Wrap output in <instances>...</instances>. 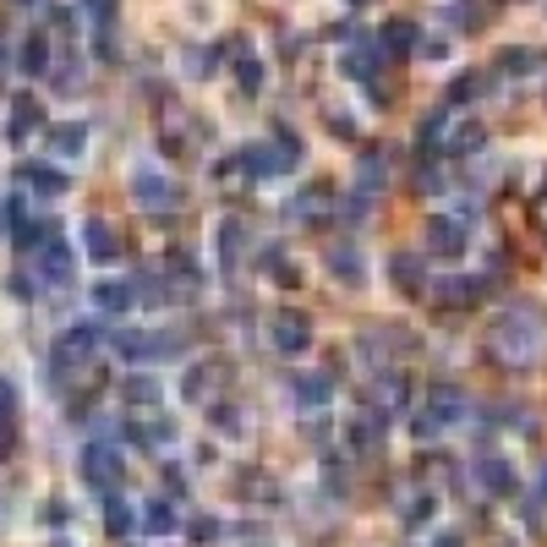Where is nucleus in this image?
<instances>
[{"label":"nucleus","mask_w":547,"mask_h":547,"mask_svg":"<svg viewBox=\"0 0 547 547\" xmlns=\"http://www.w3.org/2000/svg\"><path fill=\"white\" fill-rule=\"evenodd\" d=\"M487 351L504 367H537L547 351V318L531 301H515L509 312H498L493 329H487Z\"/></svg>","instance_id":"nucleus-1"},{"label":"nucleus","mask_w":547,"mask_h":547,"mask_svg":"<svg viewBox=\"0 0 547 547\" xmlns=\"http://www.w3.org/2000/svg\"><path fill=\"white\" fill-rule=\"evenodd\" d=\"M247 176H290V170L301 165V143L290 132H279L269 137V143H258V148H247Z\"/></svg>","instance_id":"nucleus-2"},{"label":"nucleus","mask_w":547,"mask_h":547,"mask_svg":"<svg viewBox=\"0 0 547 547\" xmlns=\"http://www.w3.org/2000/svg\"><path fill=\"white\" fill-rule=\"evenodd\" d=\"M181 334H143V329H126L115 334V351L126 356V362H165V356H181Z\"/></svg>","instance_id":"nucleus-3"},{"label":"nucleus","mask_w":547,"mask_h":547,"mask_svg":"<svg viewBox=\"0 0 547 547\" xmlns=\"http://www.w3.org/2000/svg\"><path fill=\"white\" fill-rule=\"evenodd\" d=\"M465 247H471V225H465V219H455V214L427 219V252H433V258L455 263V258H465Z\"/></svg>","instance_id":"nucleus-4"},{"label":"nucleus","mask_w":547,"mask_h":547,"mask_svg":"<svg viewBox=\"0 0 547 547\" xmlns=\"http://www.w3.org/2000/svg\"><path fill=\"white\" fill-rule=\"evenodd\" d=\"M132 203L148 208V214H165V208L181 203V186L165 176V170H137L132 176Z\"/></svg>","instance_id":"nucleus-5"},{"label":"nucleus","mask_w":547,"mask_h":547,"mask_svg":"<svg viewBox=\"0 0 547 547\" xmlns=\"http://www.w3.org/2000/svg\"><path fill=\"white\" fill-rule=\"evenodd\" d=\"M121 476H126V465H121V449H115V444H88L83 449V482L88 487L115 493V487H121Z\"/></svg>","instance_id":"nucleus-6"},{"label":"nucleus","mask_w":547,"mask_h":547,"mask_svg":"<svg viewBox=\"0 0 547 547\" xmlns=\"http://www.w3.org/2000/svg\"><path fill=\"white\" fill-rule=\"evenodd\" d=\"M269 340H274V351H279V356H307V345H312V323H307V312H274Z\"/></svg>","instance_id":"nucleus-7"},{"label":"nucleus","mask_w":547,"mask_h":547,"mask_svg":"<svg viewBox=\"0 0 547 547\" xmlns=\"http://www.w3.org/2000/svg\"><path fill=\"white\" fill-rule=\"evenodd\" d=\"M44 126V104L33 99V93H17V99H11V121H6V137L11 143H28L33 132H39Z\"/></svg>","instance_id":"nucleus-8"},{"label":"nucleus","mask_w":547,"mask_h":547,"mask_svg":"<svg viewBox=\"0 0 547 547\" xmlns=\"http://www.w3.org/2000/svg\"><path fill=\"white\" fill-rule=\"evenodd\" d=\"M93 351H99V329H93V323H77V329H66V334H61V345H55V367L88 362Z\"/></svg>","instance_id":"nucleus-9"},{"label":"nucleus","mask_w":547,"mask_h":547,"mask_svg":"<svg viewBox=\"0 0 547 547\" xmlns=\"http://www.w3.org/2000/svg\"><path fill=\"white\" fill-rule=\"evenodd\" d=\"M378 61H383V50H372V44H351V50L340 55V72L351 77V83L378 88Z\"/></svg>","instance_id":"nucleus-10"},{"label":"nucleus","mask_w":547,"mask_h":547,"mask_svg":"<svg viewBox=\"0 0 547 547\" xmlns=\"http://www.w3.org/2000/svg\"><path fill=\"white\" fill-rule=\"evenodd\" d=\"M498 77H509V83L547 77V55L542 50H504V55H498Z\"/></svg>","instance_id":"nucleus-11"},{"label":"nucleus","mask_w":547,"mask_h":547,"mask_svg":"<svg viewBox=\"0 0 547 547\" xmlns=\"http://www.w3.org/2000/svg\"><path fill=\"white\" fill-rule=\"evenodd\" d=\"M241 252H247V225H236V219H219V230H214V258H219V269H236Z\"/></svg>","instance_id":"nucleus-12"},{"label":"nucleus","mask_w":547,"mask_h":547,"mask_svg":"<svg viewBox=\"0 0 547 547\" xmlns=\"http://www.w3.org/2000/svg\"><path fill=\"white\" fill-rule=\"evenodd\" d=\"M476 482H482L493 498H509V493H515V465L498 460V455H482V460H476Z\"/></svg>","instance_id":"nucleus-13"},{"label":"nucleus","mask_w":547,"mask_h":547,"mask_svg":"<svg viewBox=\"0 0 547 547\" xmlns=\"http://www.w3.org/2000/svg\"><path fill=\"white\" fill-rule=\"evenodd\" d=\"M389 285H400L405 296H422V290H427L422 258H416V252H394V258H389Z\"/></svg>","instance_id":"nucleus-14"},{"label":"nucleus","mask_w":547,"mask_h":547,"mask_svg":"<svg viewBox=\"0 0 547 547\" xmlns=\"http://www.w3.org/2000/svg\"><path fill=\"white\" fill-rule=\"evenodd\" d=\"M471 411V400H465V389H455V383H433V400H427V416H438V422H460V416Z\"/></svg>","instance_id":"nucleus-15"},{"label":"nucleus","mask_w":547,"mask_h":547,"mask_svg":"<svg viewBox=\"0 0 547 547\" xmlns=\"http://www.w3.org/2000/svg\"><path fill=\"white\" fill-rule=\"evenodd\" d=\"M345 444L356 449V455H372V449L383 444V411H367V416H351V427H345Z\"/></svg>","instance_id":"nucleus-16"},{"label":"nucleus","mask_w":547,"mask_h":547,"mask_svg":"<svg viewBox=\"0 0 547 547\" xmlns=\"http://www.w3.org/2000/svg\"><path fill=\"white\" fill-rule=\"evenodd\" d=\"M83 252H88L93 263H110L115 252H121V236H115L104 219H88V225H83Z\"/></svg>","instance_id":"nucleus-17"},{"label":"nucleus","mask_w":547,"mask_h":547,"mask_svg":"<svg viewBox=\"0 0 547 547\" xmlns=\"http://www.w3.org/2000/svg\"><path fill=\"white\" fill-rule=\"evenodd\" d=\"M329 400H334V378H329V372H307V378H296V405H301V411H323Z\"/></svg>","instance_id":"nucleus-18"},{"label":"nucleus","mask_w":547,"mask_h":547,"mask_svg":"<svg viewBox=\"0 0 547 547\" xmlns=\"http://www.w3.org/2000/svg\"><path fill=\"white\" fill-rule=\"evenodd\" d=\"M39 274L50 279V285H66V279H72V247H66L61 236H50V241H44V258H39Z\"/></svg>","instance_id":"nucleus-19"},{"label":"nucleus","mask_w":547,"mask_h":547,"mask_svg":"<svg viewBox=\"0 0 547 547\" xmlns=\"http://www.w3.org/2000/svg\"><path fill=\"white\" fill-rule=\"evenodd\" d=\"M93 307L110 312V318L132 312V285H126V279H99V285H93Z\"/></svg>","instance_id":"nucleus-20"},{"label":"nucleus","mask_w":547,"mask_h":547,"mask_svg":"<svg viewBox=\"0 0 547 547\" xmlns=\"http://www.w3.org/2000/svg\"><path fill=\"white\" fill-rule=\"evenodd\" d=\"M383 181H389V154H383V148H362V159H356V186H362V192H378Z\"/></svg>","instance_id":"nucleus-21"},{"label":"nucleus","mask_w":547,"mask_h":547,"mask_svg":"<svg viewBox=\"0 0 547 547\" xmlns=\"http://www.w3.org/2000/svg\"><path fill=\"white\" fill-rule=\"evenodd\" d=\"M17 181L28 186V192H39V197H61L66 192V176H61V170H50V165H22Z\"/></svg>","instance_id":"nucleus-22"},{"label":"nucleus","mask_w":547,"mask_h":547,"mask_svg":"<svg viewBox=\"0 0 547 547\" xmlns=\"http://www.w3.org/2000/svg\"><path fill=\"white\" fill-rule=\"evenodd\" d=\"M411 405V378L405 372H383L378 378V411H405Z\"/></svg>","instance_id":"nucleus-23"},{"label":"nucleus","mask_w":547,"mask_h":547,"mask_svg":"<svg viewBox=\"0 0 547 547\" xmlns=\"http://www.w3.org/2000/svg\"><path fill=\"white\" fill-rule=\"evenodd\" d=\"M329 269H334V279H345V285H362V252L345 247V241H334V247H329Z\"/></svg>","instance_id":"nucleus-24"},{"label":"nucleus","mask_w":547,"mask_h":547,"mask_svg":"<svg viewBox=\"0 0 547 547\" xmlns=\"http://www.w3.org/2000/svg\"><path fill=\"white\" fill-rule=\"evenodd\" d=\"M219 383V362H197V367H186V378H181V400H203L208 389Z\"/></svg>","instance_id":"nucleus-25"},{"label":"nucleus","mask_w":547,"mask_h":547,"mask_svg":"<svg viewBox=\"0 0 547 547\" xmlns=\"http://www.w3.org/2000/svg\"><path fill=\"white\" fill-rule=\"evenodd\" d=\"M416 44H422V33H416V22H389V28H383V55H411Z\"/></svg>","instance_id":"nucleus-26"},{"label":"nucleus","mask_w":547,"mask_h":547,"mask_svg":"<svg viewBox=\"0 0 547 547\" xmlns=\"http://www.w3.org/2000/svg\"><path fill=\"white\" fill-rule=\"evenodd\" d=\"M50 148H55L61 159H77V154L88 148V126H77V121L55 126V132H50Z\"/></svg>","instance_id":"nucleus-27"},{"label":"nucleus","mask_w":547,"mask_h":547,"mask_svg":"<svg viewBox=\"0 0 547 547\" xmlns=\"http://www.w3.org/2000/svg\"><path fill=\"white\" fill-rule=\"evenodd\" d=\"M17 66H22L28 77H44V72H50V39H44V33H33V39L22 44Z\"/></svg>","instance_id":"nucleus-28"},{"label":"nucleus","mask_w":547,"mask_h":547,"mask_svg":"<svg viewBox=\"0 0 547 547\" xmlns=\"http://www.w3.org/2000/svg\"><path fill=\"white\" fill-rule=\"evenodd\" d=\"M121 400L126 405H143V411H148V405H159V383L148 378V372H137V378L121 383Z\"/></svg>","instance_id":"nucleus-29"},{"label":"nucleus","mask_w":547,"mask_h":547,"mask_svg":"<svg viewBox=\"0 0 547 547\" xmlns=\"http://www.w3.org/2000/svg\"><path fill=\"white\" fill-rule=\"evenodd\" d=\"M449 17H455L460 28H482V22L493 17V0H449Z\"/></svg>","instance_id":"nucleus-30"},{"label":"nucleus","mask_w":547,"mask_h":547,"mask_svg":"<svg viewBox=\"0 0 547 547\" xmlns=\"http://www.w3.org/2000/svg\"><path fill=\"white\" fill-rule=\"evenodd\" d=\"M104 526H110V537H126V531L137 526L132 504H126V498H115V493H110V504H104Z\"/></svg>","instance_id":"nucleus-31"},{"label":"nucleus","mask_w":547,"mask_h":547,"mask_svg":"<svg viewBox=\"0 0 547 547\" xmlns=\"http://www.w3.org/2000/svg\"><path fill=\"white\" fill-rule=\"evenodd\" d=\"M132 438L143 449H165L170 438H176V427H170V422H132Z\"/></svg>","instance_id":"nucleus-32"},{"label":"nucleus","mask_w":547,"mask_h":547,"mask_svg":"<svg viewBox=\"0 0 547 547\" xmlns=\"http://www.w3.org/2000/svg\"><path fill=\"white\" fill-rule=\"evenodd\" d=\"M143 526L154 531V537H165V531H176V509H170L165 498H154V504L143 509Z\"/></svg>","instance_id":"nucleus-33"},{"label":"nucleus","mask_w":547,"mask_h":547,"mask_svg":"<svg viewBox=\"0 0 547 547\" xmlns=\"http://www.w3.org/2000/svg\"><path fill=\"white\" fill-rule=\"evenodd\" d=\"M438 301L460 312V307H471V301H476V290L465 285V279H444V285H438Z\"/></svg>","instance_id":"nucleus-34"},{"label":"nucleus","mask_w":547,"mask_h":547,"mask_svg":"<svg viewBox=\"0 0 547 547\" xmlns=\"http://www.w3.org/2000/svg\"><path fill=\"white\" fill-rule=\"evenodd\" d=\"M236 83H241V93H258L263 88V61H258V55H241V61H236Z\"/></svg>","instance_id":"nucleus-35"},{"label":"nucleus","mask_w":547,"mask_h":547,"mask_svg":"<svg viewBox=\"0 0 547 547\" xmlns=\"http://www.w3.org/2000/svg\"><path fill=\"white\" fill-rule=\"evenodd\" d=\"M482 137H487V132H482V126H476V121H465V126H460V132H455V137H449V148H455V154H476V148H482Z\"/></svg>","instance_id":"nucleus-36"},{"label":"nucleus","mask_w":547,"mask_h":547,"mask_svg":"<svg viewBox=\"0 0 547 547\" xmlns=\"http://www.w3.org/2000/svg\"><path fill=\"white\" fill-rule=\"evenodd\" d=\"M11 416H17V389L0 378V422H11Z\"/></svg>","instance_id":"nucleus-37"},{"label":"nucleus","mask_w":547,"mask_h":547,"mask_svg":"<svg viewBox=\"0 0 547 547\" xmlns=\"http://www.w3.org/2000/svg\"><path fill=\"white\" fill-rule=\"evenodd\" d=\"M88 17L99 22V28H110V17H115V0H88Z\"/></svg>","instance_id":"nucleus-38"},{"label":"nucleus","mask_w":547,"mask_h":547,"mask_svg":"<svg viewBox=\"0 0 547 547\" xmlns=\"http://www.w3.org/2000/svg\"><path fill=\"white\" fill-rule=\"evenodd\" d=\"M219 531H225L219 520H192V542H214Z\"/></svg>","instance_id":"nucleus-39"},{"label":"nucleus","mask_w":547,"mask_h":547,"mask_svg":"<svg viewBox=\"0 0 547 547\" xmlns=\"http://www.w3.org/2000/svg\"><path fill=\"white\" fill-rule=\"evenodd\" d=\"M427 515H433V498H411V509H405V520H411V526H422Z\"/></svg>","instance_id":"nucleus-40"},{"label":"nucleus","mask_w":547,"mask_h":547,"mask_svg":"<svg viewBox=\"0 0 547 547\" xmlns=\"http://www.w3.org/2000/svg\"><path fill=\"white\" fill-rule=\"evenodd\" d=\"M11 449H17V433H11V422H0V460H6Z\"/></svg>","instance_id":"nucleus-41"},{"label":"nucleus","mask_w":547,"mask_h":547,"mask_svg":"<svg viewBox=\"0 0 547 547\" xmlns=\"http://www.w3.org/2000/svg\"><path fill=\"white\" fill-rule=\"evenodd\" d=\"M17 6H22V11H50L55 0H17Z\"/></svg>","instance_id":"nucleus-42"},{"label":"nucleus","mask_w":547,"mask_h":547,"mask_svg":"<svg viewBox=\"0 0 547 547\" xmlns=\"http://www.w3.org/2000/svg\"><path fill=\"white\" fill-rule=\"evenodd\" d=\"M537 493H542V498H547V465H542V482H537Z\"/></svg>","instance_id":"nucleus-43"},{"label":"nucleus","mask_w":547,"mask_h":547,"mask_svg":"<svg viewBox=\"0 0 547 547\" xmlns=\"http://www.w3.org/2000/svg\"><path fill=\"white\" fill-rule=\"evenodd\" d=\"M438 547H460V542L455 537H438Z\"/></svg>","instance_id":"nucleus-44"},{"label":"nucleus","mask_w":547,"mask_h":547,"mask_svg":"<svg viewBox=\"0 0 547 547\" xmlns=\"http://www.w3.org/2000/svg\"><path fill=\"white\" fill-rule=\"evenodd\" d=\"M0 61H6V44H0Z\"/></svg>","instance_id":"nucleus-45"}]
</instances>
